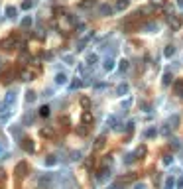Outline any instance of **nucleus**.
<instances>
[{
    "label": "nucleus",
    "instance_id": "obj_1",
    "mask_svg": "<svg viewBox=\"0 0 183 189\" xmlns=\"http://www.w3.org/2000/svg\"><path fill=\"white\" fill-rule=\"evenodd\" d=\"M14 47H20V40L16 36H10L8 40L0 41V49H8V51H10V49H14Z\"/></svg>",
    "mask_w": 183,
    "mask_h": 189
},
{
    "label": "nucleus",
    "instance_id": "obj_2",
    "mask_svg": "<svg viewBox=\"0 0 183 189\" xmlns=\"http://www.w3.org/2000/svg\"><path fill=\"white\" fill-rule=\"evenodd\" d=\"M110 177V167H98L97 171V181L98 183H106Z\"/></svg>",
    "mask_w": 183,
    "mask_h": 189
},
{
    "label": "nucleus",
    "instance_id": "obj_3",
    "mask_svg": "<svg viewBox=\"0 0 183 189\" xmlns=\"http://www.w3.org/2000/svg\"><path fill=\"white\" fill-rule=\"evenodd\" d=\"M20 146H22V150H24V152H28V154H34L36 152V146H34V142H32L30 138L20 140Z\"/></svg>",
    "mask_w": 183,
    "mask_h": 189
},
{
    "label": "nucleus",
    "instance_id": "obj_4",
    "mask_svg": "<svg viewBox=\"0 0 183 189\" xmlns=\"http://www.w3.org/2000/svg\"><path fill=\"white\" fill-rule=\"evenodd\" d=\"M14 173H16V177H26V173H28V163L26 162H20L18 166H16V170H14Z\"/></svg>",
    "mask_w": 183,
    "mask_h": 189
},
{
    "label": "nucleus",
    "instance_id": "obj_5",
    "mask_svg": "<svg viewBox=\"0 0 183 189\" xmlns=\"http://www.w3.org/2000/svg\"><path fill=\"white\" fill-rule=\"evenodd\" d=\"M14 77H16V71L14 69L4 71V73H2V83H12V81H14Z\"/></svg>",
    "mask_w": 183,
    "mask_h": 189
},
{
    "label": "nucleus",
    "instance_id": "obj_6",
    "mask_svg": "<svg viewBox=\"0 0 183 189\" xmlns=\"http://www.w3.org/2000/svg\"><path fill=\"white\" fill-rule=\"evenodd\" d=\"M179 122H181L179 114H171V116H169V120H167V126H169V128H177Z\"/></svg>",
    "mask_w": 183,
    "mask_h": 189
},
{
    "label": "nucleus",
    "instance_id": "obj_7",
    "mask_svg": "<svg viewBox=\"0 0 183 189\" xmlns=\"http://www.w3.org/2000/svg\"><path fill=\"white\" fill-rule=\"evenodd\" d=\"M81 122L85 124V126H91V124H93V114H91L89 110H85V112H83V116H81Z\"/></svg>",
    "mask_w": 183,
    "mask_h": 189
},
{
    "label": "nucleus",
    "instance_id": "obj_8",
    "mask_svg": "<svg viewBox=\"0 0 183 189\" xmlns=\"http://www.w3.org/2000/svg\"><path fill=\"white\" fill-rule=\"evenodd\" d=\"M14 100H16V93H14V91H10V93L6 95V99H4V107H10V104H14Z\"/></svg>",
    "mask_w": 183,
    "mask_h": 189
},
{
    "label": "nucleus",
    "instance_id": "obj_9",
    "mask_svg": "<svg viewBox=\"0 0 183 189\" xmlns=\"http://www.w3.org/2000/svg\"><path fill=\"white\" fill-rule=\"evenodd\" d=\"M128 4H130L128 0H118V2H116V6H114V10L116 12H122V10H126V8H128Z\"/></svg>",
    "mask_w": 183,
    "mask_h": 189
},
{
    "label": "nucleus",
    "instance_id": "obj_10",
    "mask_svg": "<svg viewBox=\"0 0 183 189\" xmlns=\"http://www.w3.org/2000/svg\"><path fill=\"white\" fill-rule=\"evenodd\" d=\"M102 67H105V71H112L114 69V59H112V57H106L105 63H102Z\"/></svg>",
    "mask_w": 183,
    "mask_h": 189
},
{
    "label": "nucleus",
    "instance_id": "obj_11",
    "mask_svg": "<svg viewBox=\"0 0 183 189\" xmlns=\"http://www.w3.org/2000/svg\"><path fill=\"white\" fill-rule=\"evenodd\" d=\"M171 81H173V75L171 73H164V77H161V85L167 87V85H171Z\"/></svg>",
    "mask_w": 183,
    "mask_h": 189
},
{
    "label": "nucleus",
    "instance_id": "obj_12",
    "mask_svg": "<svg viewBox=\"0 0 183 189\" xmlns=\"http://www.w3.org/2000/svg\"><path fill=\"white\" fill-rule=\"evenodd\" d=\"M109 122H110V128L112 130H122V122H120L118 118H110Z\"/></svg>",
    "mask_w": 183,
    "mask_h": 189
},
{
    "label": "nucleus",
    "instance_id": "obj_13",
    "mask_svg": "<svg viewBox=\"0 0 183 189\" xmlns=\"http://www.w3.org/2000/svg\"><path fill=\"white\" fill-rule=\"evenodd\" d=\"M126 93H128V85H126V83H122V85L116 87V95H118V96H122V95H126Z\"/></svg>",
    "mask_w": 183,
    "mask_h": 189
},
{
    "label": "nucleus",
    "instance_id": "obj_14",
    "mask_svg": "<svg viewBox=\"0 0 183 189\" xmlns=\"http://www.w3.org/2000/svg\"><path fill=\"white\" fill-rule=\"evenodd\" d=\"M65 81H67V75H65V73H57L55 75V83H57V85H63Z\"/></svg>",
    "mask_w": 183,
    "mask_h": 189
},
{
    "label": "nucleus",
    "instance_id": "obj_15",
    "mask_svg": "<svg viewBox=\"0 0 183 189\" xmlns=\"http://www.w3.org/2000/svg\"><path fill=\"white\" fill-rule=\"evenodd\" d=\"M49 110H51V108H49V104H43V107H40V116H49Z\"/></svg>",
    "mask_w": 183,
    "mask_h": 189
},
{
    "label": "nucleus",
    "instance_id": "obj_16",
    "mask_svg": "<svg viewBox=\"0 0 183 189\" xmlns=\"http://www.w3.org/2000/svg\"><path fill=\"white\" fill-rule=\"evenodd\" d=\"M40 134H41V136H45V138H53V128H41Z\"/></svg>",
    "mask_w": 183,
    "mask_h": 189
},
{
    "label": "nucleus",
    "instance_id": "obj_17",
    "mask_svg": "<svg viewBox=\"0 0 183 189\" xmlns=\"http://www.w3.org/2000/svg\"><path fill=\"white\" fill-rule=\"evenodd\" d=\"M175 95H179L181 99H183V79L175 83Z\"/></svg>",
    "mask_w": 183,
    "mask_h": 189
},
{
    "label": "nucleus",
    "instance_id": "obj_18",
    "mask_svg": "<svg viewBox=\"0 0 183 189\" xmlns=\"http://www.w3.org/2000/svg\"><path fill=\"white\" fill-rule=\"evenodd\" d=\"M134 154H136V158H138V159L144 158V156H146V146H138V150H136Z\"/></svg>",
    "mask_w": 183,
    "mask_h": 189
},
{
    "label": "nucleus",
    "instance_id": "obj_19",
    "mask_svg": "<svg viewBox=\"0 0 183 189\" xmlns=\"http://www.w3.org/2000/svg\"><path fill=\"white\" fill-rule=\"evenodd\" d=\"M49 181H51V177H49V175H43V177H40V181H37V183H40L41 187H47Z\"/></svg>",
    "mask_w": 183,
    "mask_h": 189
},
{
    "label": "nucleus",
    "instance_id": "obj_20",
    "mask_svg": "<svg viewBox=\"0 0 183 189\" xmlns=\"http://www.w3.org/2000/svg\"><path fill=\"white\" fill-rule=\"evenodd\" d=\"M110 166H112V156H105V158H102L101 167H110Z\"/></svg>",
    "mask_w": 183,
    "mask_h": 189
},
{
    "label": "nucleus",
    "instance_id": "obj_21",
    "mask_svg": "<svg viewBox=\"0 0 183 189\" xmlns=\"http://www.w3.org/2000/svg\"><path fill=\"white\" fill-rule=\"evenodd\" d=\"M101 14H105V16H110V14H112V8L109 6V4H102V6H101Z\"/></svg>",
    "mask_w": 183,
    "mask_h": 189
},
{
    "label": "nucleus",
    "instance_id": "obj_22",
    "mask_svg": "<svg viewBox=\"0 0 183 189\" xmlns=\"http://www.w3.org/2000/svg\"><path fill=\"white\" fill-rule=\"evenodd\" d=\"M169 24H171V28H173V30H177V28L181 26V22H179L177 18H173V16H169Z\"/></svg>",
    "mask_w": 183,
    "mask_h": 189
},
{
    "label": "nucleus",
    "instance_id": "obj_23",
    "mask_svg": "<svg viewBox=\"0 0 183 189\" xmlns=\"http://www.w3.org/2000/svg\"><path fill=\"white\" fill-rule=\"evenodd\" d=\"M105 136H101V138H97V140H95V150H98V148H102V146H105Z\"/></svg>",
    "mask_w": 183,
    "mask_h": 189
},
{
    "label": "nucleus",
    "instance_id": "obj_24",
    "mask_svg": "<svg viewBox=\"0 0 183 189\" xmlns=\"http://www.w3.org/2000/svg\"><path fill=\"white\" fill-rule=\"evenodd\" d=\"M173 53H175V47H173V45H167L165 51H164V55L165 57H173Z\"/></svg>",
    "mask_w": 183,
    "mask_h": 189
},
{
    "label": "nucleus",
    "instance_id": "obj_25",
    "mask_svg": "<svg viewBox=\"0 0 183 189\" xmlns=\"http://www.w3.org/2000/svg\"><path fill=\"white\" fill-rule=\"evenodd\" d=\"M32 122H34V114H32V112H28V114L24 116V124H26V126H30Z\"/></svg>",
    "mask_w": 183,
    "mask_h": 189
},
{
    "label": "nucleus",
    "instance_id": "obj_26",
    "mask_svg": "<svg viewBox=\"0 0 183 189\" xmlns=\"http://www.w3.org/2000/svg\"><path fill=\"white\" fill-rule=\"evenodd\" d=\"M81 107L85 108V110H89V107H91V100L87 99V96H81Z\"/></svg>",
    "mask_w": 183,
    "mask_h": 189
},
{
    "label": "nucleus",
    "instance_id": "obj_27",
    "mask_svg": "<svg viewBox=\"0 0 183 189\" xmlns=\"http://www.w3.org/2000/svg\"><path fill=\"white\" fill-rule=\"evenodd\" d=\"M97 61H98V55H95V53H91V55L87 57V63H89V65H95Z\"/></svg>",
    "mask_w": 183,
    "mask_h": 189
},
{
    "label": "nucleus",
    "instance_id": "obj_28",
    "mask_svg": "<svg viewBox=\"0 0 183 189\" xmlns=\"http://www.w3.org/2000/svg\"><path fill=\"white\" fill-rule=\"evenodd\" d=\"M6 14H8V18H16V8L14 6H8L6 8Z\"/></svg>",
    "mask_w": 183,
    "mask_h": 189
},
{
    "label": "nucleus",
    "instance_id": "obj_29",
    "mask_svg": "<svg viewBox=\"0 0 183 189\" xmlns=\"http://www.w3.org/2000/svg\"><path fill=\"white\" fill-rule=\"evenodd\" d=\"M81 87H83V81H81V79H75V81L71 83V89L75 91V89H81Z\"/></svg>",
    "mask_w": 183,
    "mask_h": 189
},
{
    "label": "nucleus",
    "instance_id": "obj_30",
    "mask_svg": "<svg viewBox=\"0 0 183 189\" xmlns=\"http://www.w3.org/2000/svg\"><path fill=\"white\" fill-rule=\"evenodd\" d=\"M57 163V158L55 156H47V159H45V166H55Z\"/></svg>",
    "mask_w": 183,
    "mask_h": 189
},
{
    "label": "nucleus",
    "instance_id": "obj_31",
    "mask_svg": "<svg viewBox=\"0 0 183 189\" xmlns=\"http://www.w3.org/2000/svg\"><path fill=\"white\" fill-rule=\"evenodd\" d=\"M26 100H28V103H34V100H36V93H34V91H28V93H26Z\"/></svg>",
    "mask_w": 183,
    "mask_h": 189
},
{
    "label": "nucleus",
    "instance_id": "obj_32",
    "mask_svg": "<svg viewBox=\"0 0 183 189\" xmlns=\"http://www.w3.org/2000/svg\"><path fill=\"white\" fill-rule=\"evenodd\" d=\"M118 69L124 73V71L128 69V59H120V65H118Z\"/></svg>",
    "mask_w": 183,
    "mask_h": 189
},
{
    "label": "nucleus",
    "instance_id": "obj_33",
    "mask_svg": "<svg viewBox=\"0 0 183 189\" xmlns=\"http://www.w3.org/2000/svg\"><path fill=\"white\" fill-rule=\"evenodd\" d=\"M173 185H175V179H173V177H167V179H165V189H171Z\"/></svg>",
    "mask_w": 183,
    "mask_h": 189
},
{
    "label": "nucleus",
    "instance_id": "obj_34",
    "mask_svg": "<svg viewBox=\"0 0 183 189\" xmlns=\"http://www.w3.org/2000/svg\"><path fill=\"white\" fill-rule=\"evenodd\" d=\"M144 136H146V138H154V136H156V128H148L146 132H144Z\"/></svg>",
    "mask_w": 183,
    "mask_h": 189
},
{
    "label": "nucleus",
    "instance_id": "obj_35",
    "mask_svg": "<svg viewBox=\"0 0 183 189\" xmlns=\"http://www.w3.org/2000/svg\"><path fill=\"white\" fill-rule=\"evenodd\" d=\"M22 26H24V28H30V26H32V18H24V20H22Z\"/></svg>",
    "mask_w": 183,
    "mask_h": 189
},
{
    "label": "nucleus",
    "instance_id": "obj_36",
    "mask_svg": "<svg viewBox=\"0 0 183 189\" xmlns=\"http://www.w3.org/2000/svg\"><path fill=\"white\" fill-rule=\"evenodd\" d=\"M32 59V57H30V53H22V55H20V61H24V63H26V61H30Z\"/></svg>",
    "mask_w": 183,
    "mask_h": 189
},
{
    "label": "nucleus",
    "instance_id": "obj_37",
    "mask_svg": "<svg viewBox=\"0 0 183 189\" xmlns=\"http://www.w3.org/2000/svg\"><path fill=\"white\" fill-rule=\"evenodd\" d=\"M109 189H126V185H122V183H118V181H116L114 185H110Z\"/></svg>",
    "mask_w": 183,
    "mask_h": 189
},
{
    "label": "nucleus",
    "instance_id": "obj_38",
    "mask_svg": "<svg viewBox=\"0 0 183 189\" xmlns=\"http://www.w3.org/2000/svg\"><path fill=\"white\" fill-rule=\"evenodd\" d=\"M93 2H95V0H83V2H81V6H83V8H89Z\"/></svg>",
    "mask_w": 183,
    "mask_h": 189
},
{
    "label": "nucleus",
    "instance_id": "obj_39",
    "mask_svg": "<svg viewBox=\"0 0 183 189\" xmlns=\"http://www.w3.org/2000/svg\"><path fill=\"white\" fill-rule=\"evenodd\" d=\"M171 162H173V158H171V156H164V163H165V166H169Z\"/></svg>",
    "mask_w": 183,
    "mask_h": 189
},
{
    "label": "nucleus",
    "instance_id": "obj_40",
    "mask_svg": "<svg viewBox=\"0 0 183 189\" xmlns=\"http://www.w3.org/2000/svg\"><path fill=\"white\" fill-rule=\"evenodd\" d=\"M175 187H177V189H183V177H179V179L175 181Z\"/></svg>",
    "mask_w": 183,
    "mask_h": 189
},
{
    "label": "nucleus",
    "instance_id": "obj_41",
    "mask_svg": "<svg viewBox=\"0 0 183 189\" xmlns=\"http://www.w3.org/2000/svg\"><path fill=\"white\" fill-rule=\"evenodd\" d=\"M126 130H128V132H134V122H128L126 124Z\"/></svg>",
    "mask_w": 183,
    "mask_h": 189
},
{
    "label": "nucleus",
    "instance_id": "obj_42",
    "mask_svg": "<svg viewBox=\"0 0 183 189\" xmlns=\"http://www.w3.org/2000/svg\"><path fill=\"white\" fill-rule=\"evenodd\" d=\"M59 122H61V124H69V118H67V116H61Z\"/></svg>",
    "mask_w": 183,
    "mask_h": 189
},
{
    "label": "nucleus",
    "instance_id": "obj_43",
    "mask_svg": "<svg viewBox=\"0 0 183 189\" xmlns=\"http://www.w3.org/2000/svg\"><path fill=\"white\" fill-rule=\"evenodd\" d=\"M71 156H73L71 159H81V154H79V152H73V154H71Z\"/></svg>",
    "mask_w": 183,
    "mask_h": 189
},
{
    "label": "nucleus",
    "instance_id": "obj_44",
    "mask_svg": "<svg viewBox=\"0 0 183 189\" xmlns=\"http://www.w3.org/2000/svg\"><path fill=\"white\" fill-rule=\"evenodd\" d=\"M173 148H181V140H173Z\"/></svg>",
    "mask_w": 183,
    "mask_h": 189
},
{
    "label": "nucleus",
    "instance_id": "obj_45",
    "mask_svg": "<svg viewBox=\"0 0 183 189\" xmlns=\"http://www.w3.org/2000/svg\"><path fill=\"white\" fill-rule=\"evenodd\" d=\"M30 6H32V2H24V4H22V8H24V10H28Z\"/></svg>",
    "mask_w": 183,
    "mask_h": 189
},
{
    "label": "nucleus",
    "instance_id": "obj_46",
    "mask_svg": "<svg viewBox=\"0 0 183 189\" xmlns=\"http://www.w3.org/2000/svg\"><path fill=\"white\" fill-rule=\"evenodd\" d=\"M4 177H6V173H4V170H0V181H2Z\"/></svg>",
    "mask_w": 183,
    "mask_h": 189
},
{
    "label": "nucleus",
    "instance_id": "obj_47",
    "mask_svg": "<svg viewBox=\"0 0 183 189\" xmlns=\"http://www.w3.org/2000/svg\"><path fill=\"white\" fill-rule=\"evenodd\" d=\"M152 2H154V4H161V2H164V0H152Z\"/></svg>",
    "mask_w": 183,
    "mask_h": 189
},
{
    "label": "nucleus",
    "instance_id": "obj_48",
    "mask_svg": "<svg viewBox=\"0 0 183 189\" xmlns=\"http://www.w3.org/2000/svg\"><path fill=\"white\" fill-rule=\"evenodd\" d=\"M177 4H179V6H183V0H177Z\"/></svg>",
    "mask_w": 183,
    "mask_h": 189
},
{
    "label": "nucleus",
    "instance_id": "obj_49",
    "mask_svg": "<svg viewBox=\"0 0 183 189\" xmlns=\"http://www.w3.org/2000/svg\"><path fill=\"white\" fill-rule=\"evenodd\" d=\"M0 150H2V146H0Z\"/></svg>",
    "mask_w": 183,
    "mask_h": 189
}]
</instances>
